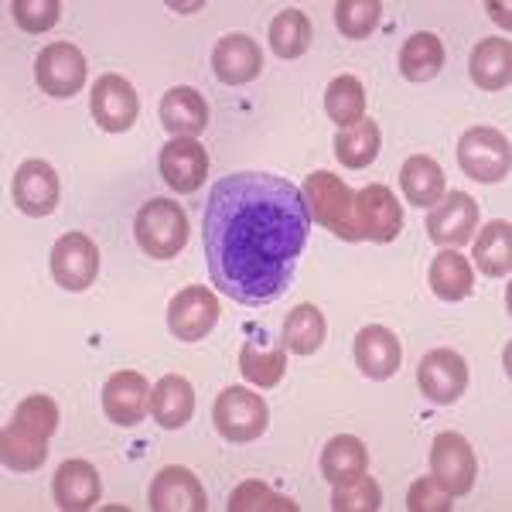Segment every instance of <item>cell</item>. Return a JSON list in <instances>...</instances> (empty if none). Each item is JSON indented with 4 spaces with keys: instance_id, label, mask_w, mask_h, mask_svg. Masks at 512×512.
<instances>
[{
    "instance_id": "1",
    "label": "cell",
    "mask_w": 512,
    "mask_h": 512,
    "mask_svg": "<svg viewBox=\"0 0 512 512\" xmlns=\"http://www.w3.org/2000/svg\"><path fill=\"white\" fill-rule=\"evenodd\" d=\"M311 216L301 188L267 171L216 181L205 202L202 239L209 277L246 308H267L291 291L308 246Z\"/></svg>"
},
{
    "instance_id": "2",
    "label": "cell",
    "mask_w": 512,
    "mask_h": 512,
    "mask_svg": "<svg viewBox=\"0 0 512 512\" xmlns=\"http://www.w3.org/2000/svg\"><path fill=\"white\" fill-rule=\"evenodd\" d=\"M304 209L311 222L335 233L345 243H362L359 226H355V192L332 171H315L304 181Z\"/></svg>"
},
{
    "instance_id": "3",
    "label": "cell",
    "mask_w": 512,
    "mask_h": 512,
    "mask_svg": "<svg viewBox=\"0 0 512 512\" xmlns=\"http://www.w3.org/2000/svg\"><path fill=\"white\" fill-rule=\"evenodd\" d=\"M137 246L151 260H175L188 243V216L171 198H151L134 219Z\"/></svg>"
},
{
    "instance_id": "4",
    "label": "cell",
    "mask_w": 512,
    "mask_h": 512,
    "mask_svg": "<svg viewBox=\"0 0 512 512\" xmlns=\"http://www.w3.org/2000/svg\"><path fill=\"white\" fill-rule=\"evenodd\" d=\"M212 420H216V431L226 437L229 444H250L267 431L270 410L260 393L246 390V386H226V390L216 396Z\"/></svg>"
},
{
    "instance_id": "5",
    "label": "cell",
    "mask_w": 512,
    "mask_h": 512,
    "mask_svg": "<svg viewBox=\"0 0 512 512\" xmlns=\"http://www.w3.org/2000/svg\"><path fill=\"white\" fill-rule=\"evenodd\" d=\"M458 164L468 178L482 181V185H495V181L509 178L512 147L509 137L495 127H472L458 140Z\"/></svg>"
},
{
    "instance_id": "6",
    "label": "cell",
    "mask_w": 512,
    "mask_h": 512,
    "mask_svg": "<svg viewBox=\"0 0 512 512\" xmlns=\"http://www.w3.org/2000/svg\"><path fill=\"white\" fill-rule=\"evenodd\" d=\"M89 113L106 134H127L140 117L137 93L127 79L117 72H106L93 82V96H89Z\"/></svg>"
},
{
    "instance_id": "7",
    "label": "cell",
    "mask_w": 512,
    "mask_h": 512,
    "mask_svg": "<svg viewBox=\"0 0 512 512\" xmlns=\"http://www.w3.org/2000/svg\"><path fill=\"white\" fill-rule=\"evenodd\" d=\"M355 226L366 243H393L403 233V209L386 185H366L355 192Z\"/></svg>"
},
{
    "instance_id": "8",
    "label": "cell",
    "mask_w": 512,
    "mask_h": 512,
    "mask_svg": "<svg viewBox=\"0 0 512 512\" xmlns=\"http://www.w3.org/2000/svg\"><path fill=\"white\" fill-rule=\"evenodd\" d=\"M35 79L41 93L55 99H72L86 86V55L69 41H55V45L41 48L35 62Z\"/></svg>"
},
{
    "instance_id": "9",
    "label": "cell",
    "mask_w": 512,
    "mask_h": 512,
    "mask_svg": "<svg viewBox=\"0 0 512 512\" xmlns=\"http://www.w3.org/2000/svg\"><path fill=\"white\" fill-rule=\"evenodd\" d=\"M417 386L437 407H451L468 390V362L454 349H434L420 359Z\"/></svg>"
},
{
    "instance_id": "10",
    "label": "cell",
    "mask_w": 512,
    "mask_h": 512,
    "mask_svg": "<svg viewBox=\"0 0 512 512\" xmlns=\"http://www.w3.org/2000/svg\"><path fill=\"white\" fill-rule=\"evenodd\" d=\"M219 321V297L209 287H185L168 304V328L178 342H202Z\"/></svg>"
},
{
    "instance_id": "11",
    "label": "cell",
    "mask_w": 512,
    "mask_h": 512,
    "mask_svg": "<svg viewBox=\"0 0 512 512\" xmlns=\"http://www.w3.org/2000/svg\"><path fill=\"white\" fill-rule=\"evenodd\" d=\"M99 274V250L86 233H65L52 250V277L62 291H86Z\"/></svg>"
},
{
    "instance_id": "12",
    "label": "cell",
    "mask_w": 512,
    "mask_h": 512,
    "mask_svg": "<svg viewBox=\"0 0 512 512\" xmlns=\"http://www.w3.org/2000/svg\"><path fill=\"white\" fill-rule=\"evenodd\" d=\"M431 472L451 495H468L475 489V475H478L472 444L454 431L437 434L431 448Z\"/></svg>"
},
{
    "instance_id": "13",
    "label": "cell",
    "mask_w": 512,
    "mask_h": 512,
    "mask_svg": "<svg viewBox=\"0 0 512 512\" xmlns=\"http://www.w3.org/2000/svg\"><path fill=\"white\" fill-rule=\"evenodd\" d=\"M478 226V202L468 192H448L441 198V205H434L427 216V236L444 250L465 246L475 239Z\"/></svg>"
},
{
    "instance_id": "14",
    "label": "cell",
    "mask_w": 512,
    "mask_h": 512,
    "mask_svg": "<svg viewBox=\"0 0 512 512\" xmlns=\"http://www.w3.org/2000/svg\"><path fill=\"white\" fill-rule=\"evenodd\" d=\"M161 178L178 195H192L209 175V154L195 137H171L161 151Z\"/></svg>"
},
{
    "instance_id": "15",
    "label": "cell",
    "mask_w": 512,
    "mask_h": 512,
    "mask_svg": "<svg viewBox=\"0 0 512 512\" xmlns=\"http://www.w3.org/2000/svg\"><path fill=\"white\" fill-rule=\"evenodd\" d=\"M147 506L154 512H205V489L195 478L192 468L168 465L154 475L151 492H147Z\"/></svg>"
},
{
    "instance_id": "16",
    "label": "cell",
    "mask_w": 512,
    "mask_h": 512,
    "mask_svg": "<svg viewBox=\"0 0 512 512\" xmlns=\"http://www.w3.org/2000/svg\"><path fill=\"white\" fill-rule=\"evenodd\" d=\"M59 175L45 161H24L14 175V205L31 219H45L59 209Z\"/></svg>"
},
{
    "instance_id": "17",
    "label": "cell",
    "mask_w": 512,
    "mask_h": 512,
    "mask_svg": "<svg viewBox=\"0 0 512 512\" xmlns=\"http://www.w3.org/2000/svg\"><path fill=\"white\" fill-rule=\"evenodd\" d=\"M151 407V386L147 379L127 369V373H113L103 386V410L113 424L120 427H137L147 417Z\"/></svg>"
},
{
    "instance_id": "18",
    "label": "cell",
    "mask_w": 512,
    "mask_h": 512,
    "mask_svg": "<svg viewBox=\"0 0 512 512\" xmlns=\"http://www.w3.org/2000/svg\"><path fill=\"white\" fill-rule=\"evenodd\" d=\"M400 359H403V349H400V338H396L390 328L383 325H366L359 335H355V366L366 379H390L400 373Z\"/></svg>"
},
{
    "instance_id": "19",
    "label": "cell",
    "mask_w": 512,
    "mask_h": 512,
    "mask_svg": "<svg viewBox=\"0 0 512 512\" xmlns=\"http://www.w3.org/2000/svg\"><path fill=\"white\" fill-rule=\"evenodd\" d=\"M212 72H216L222 86H246V82H253L263 72L260 45L250 35H243V31L219 38L216 52H212Z\"/></svg>"
},
{
    "instance_id": "20",
    "label": "cell",
    "mask_w": 512,
    "mask_h": 512,
    "mask_svg": "<svg viewBox=\"0 0 512 512\" xmlns=\"http://www.w3.org/2000/svg\"><path fill=\"white\" fill-rule=\"evenodd\" d=\"M55 506L65 512H82V509H93L103 495V485H99V472L89 461L72 458L55 472Z\"/></svg>"
},
{
    "instance_id": "21",
    "label": "cell",
    "mask_w": 512,
    "mask_h": 512,
    "mask_svg": "<svg viewBox=\"0 0 512 512\" xmlns=\"http://www.w3.org/2000/svg\"><path fill=\"white\" fill-rule=\"evenodd\" d=\"M161 123L171 137H198L209 127V103L192 86H175L161 99Z\"/></svg>"
},
{
    "instance_id": "22",
    "label": "cell",
    "mask_w": 512,
    "mask_h": 512,
    "mask_svg": "<svg viewBox=\"0 0 512 512\" xmlns=\"http://www.w3.org/2000/svg\"><path fill=\"white\" fill-rule=\"evenodd\" d=\"M195 414V390L185 376H161L151 390V417L164 431H181Z\"/></svg>"
},
{
    "instance_id": "23",
    "label": "cell",
    "mask_w": 512,
    "mask_h": 512,
    "mask_svg": "<svg viewBox=\"0 0 512 512\" xmlns=\"http://www.w3.org/2000/svg\"><path fill=\"white\" fill-rule=\"evenodd\" d=\"M48 441H52L48 434L11 420L4 427V434H0V458H4V465L11 472H38L48 458Z\"/></svg>"
},
{
    "instance_id": "24",
    "label": "cell",
    "mask_w": 512,
    "mask_h": 512,
    "mask_svg": "<svg viewBox=\"0 0 512 512\" xmlns=\"http://www.w3.org/2000/svg\"><path fill=\"white\" fill-rule=\"evenodd\" d=\"M468 76L485 93H499L512 82V45L509 38H485L468 59Z\"/></svg>"
},
{
    "instance_id": "25",
    "label": "cell",
    "mask_w": 512,
    "mask_h": 512,
    "mask_svg": "<svg viewBox=\"0 0 512 512\" xmlns=\"http://www.w3.org/2000/svg\"><path fill=\"white\" fill-rule=\"evenodd\" d=\"M427 284L441 301H465L475 291V270L458 250H441L434 256L431 270H427Z\"/></svg>"
},
{
    "instance_id": "26",
    "label": "cell",
    "mask_w": 512,
    "mask_h": 512,
    "mask_svg": "<svg viewBox=\"0 0 512 512\" xmlns=\"http://www.w3.org/2000/svg\"><path fill=\"white\" fill-rule=\"evenodd\" d=\"M400 188L407 195L410 205L417 209H431L444 198V171L441 164L427 154H414V158L403 161L400 168Z\"/></svg>"
},
{
    "instance_id": "27",
    "label": "cell",
    "mask_w": 512,
    "mask_h": 512,
    "mask_svg": "<svg viewBox=\"0 0 512 512\" xmlns=\"http://www.w3.org/2000/svg\"><path fill=\"white\" fill-rule=\"evenodd\" d=\"M444 69V45L431 31H417L400 48V76L407 82H431Z\"/></svg>"
},
{
    "instance_id": "28",
    "label": "cell",
    "mask_w": 512,
    "mask_h": 512,
    "mask_svg": "<svg viewBox=\"0 0 512 512\" xmlns=\"http://www.w3.org/2000/svg\"><path fill=\"white\" fill-rule=\"evenodd\" d=\"M366 465H369L366 444L352 434L332 437L328 448L321 451V475L332 485H342V482H352V478L366 475Z\"/></svg>"
},
{
    "instance_id": "29",
    "label": "cell",
    "mask_w": 512,
    "mask_h": 512,
    "mask_svg": "<svg viewBox=\"0 0 512 512\" xmlns=\"http://www.w3.org/2000/svg\"><path fill=\"white\" fill-rule=\"evenodd\" d=\"M475 267L485 277L499 280L512 270V226L506 219H492L475 239Z\"/></svg>"
},
{
    "instance_id": "30",
    "label": "cell",
    "mask_w": 512,
    "mask_h": 512,
    "mask_svg": "<svg viewBox=\"0 0 512 512\" xmlns=\"http://www.w3.org/2000/svg\"><path fill=\"white\" fill-rule=\"evenodd\" d=\"M325 332H328L325 315H321L315 304H297L284 321L280 345L294 355H315L321 345H325Z\"/></svg>"
},
{
    "instance_id": "31",
    "label": "cell",
    "mask_w": 512,
    "mask_h": 512,
    "mask_svg": "<svg viewBox=\"0 0 512 512\" xmlns=\"http://www.w3.org/2000/svg\"><path fill=\"white\" fill-rule=\"evenodd\" d=\"M325 113L335 120L338 130L355 127L359 120H366V89H362V82L355 76H338L328 82Z\"/></svg>"
},
{
    "instance_id": "32",
    "label": "cell",
    "mask_w": 512,
    "mask_h": 512,
    "mask_svg": "<svg viewBox=\"0 0 512 512\" xmlns=\"http://www.w3.org/2000/svg\"><path fill=\"white\" fill-rule=\"evenodd\" d=\"M311 21L304 11L297 7H287L280 11L274 21H270V48H274L277 59H301L311 48Z\"/></svg>"
},
{
    "instance_id": "33",
    "label": "cell",
    "mask_w": 512,
    "mask_h": 512,
    "mask_svg": "<svg viewBox=\"0 0 512 512\" xmlns=\"http://www.w3.org/2000/svg\"><path fill=\"white\" fill-rule=\"evenodd\" d=\"M379 154V127L376 120H359L355 127H345L335 134V158L345 164V168L359 171L369 168Z\"/></svg>"
},
{
    "instance_id": "34",
    "label": "cell",
    "mask_w": 512,
    "mask_h": 512,
    "mask_svg": "<svg viewBox=\"0 0 512 512\" xmlns=\"http://www.w3.org/2000/svg\"><path fill=\"white\" fill-rule=\"evenodd\" d=\"M239 373H243L246 383L260 386V390H274L287 373L284 345L263 352V349H256V342H246L243 352H239Z\"/></svg>"
},
{
    "instance_id": "35",
    "label": "cell",
    "mask_w": 512,
    "mask_h": 512,
    "mask_svg": "<svg viewBox=\"0 0 512 512\" xmlns=\"http://www.w3.org/2000/svg\"><path fill=\"white\" fill-rule=\"evenodd\" d=\"M383 4L379 0H338L335 4V24L345 38L362 41L379 28Z\"/></svg>"
},
{
    "instance_id": "36",
    "label": "cell",
    "mask_w": 512,
    "mask_h": 512,
    "mask_svg": "<svg viewBox=\"0 0 512 512\" xmlns=\"http://www.w3.org/2000/svg\"><path fill=\"white\" fill-rule=\"evenodd\" d=\"M383 506V489H379L376 478L359 475L352 482L335 485L332 492V509L335 512H376Z\"/></svg>"
},
{
    "instance_id": "37",
    "label": "cell",
    "mask_w": 512,
    "mask_h": 512,
    "mask_svg": "<svg viewBox=\"0 0 512 512\" xmlns=\"http://www.w3.org/2000/svg\"><path fill=\"white\" fill-rule=\"evenodd\" d=\"M226 509L229 512H256V509L297 512V502L287 499V495H277L267 482H243L233 495H229Z\"/></svg>"
},
{
    "instance_id": "38",
    "label": "cell",
    "mask_w": 512,
    "mask_h": 512,
    "mask_svg": "<svg viewBox=\"0 0 512 512\" xmlns=\"http://www.w3.org/2000/svg\"><path fill=\"white\" fill-rule=\"evenodd\" d=\"M11 11H14L18 28L28 31V35H41V31L55 28L59 18H62L59 0H14Z\"/></svg>"
},
{
    "instance_id": "39",
    "label": "cell",
    "mask_w": 512,
    "mask_h": 512,
    "mask_svg": "<svg viewBox=\"0 0 512 512\" xmlns=\"http://www.w3.org/2000/svg\"><path fill=\"white\" fill-rule=\"evenodd\" d=\"M11 420H18V424H28V427H35V431L52 437L55 427H59V403H55L52 396H45V393L24 396L18 407H14Z\"/></svg>"
},
{
    "instance_id": "40",
    "label": "cell",
    "mask_w": 512,
    "mask_h": 512,
    "mask_svg": "<svg viewBox=\"0 0 512 512\" xmlns=\"http://www.w3.org/2000/svg\"><path fill=\"white\" fill-rule=\"evenodd\" d=\"M451 499H454V495L444 489L434 475H427V478H417V482L410 485L407 509L410 512H451V506H454Z\"/></svg>"
},
{
    "instance_id": "41",
    "label": "cell",
    "mask_w": 512,
    "mask_h": 512,
    "mask_svg": "<svg viewBox=\"0 0 512 512\" xmlns=\"http://www.w3.org/2000/svg\"><path fill=\"white\" fill-rule=\"evenodd\" d=\"M492 18H495V21H502V24H506V7L492 4Z\"/></svg>"
}]
</instances>
